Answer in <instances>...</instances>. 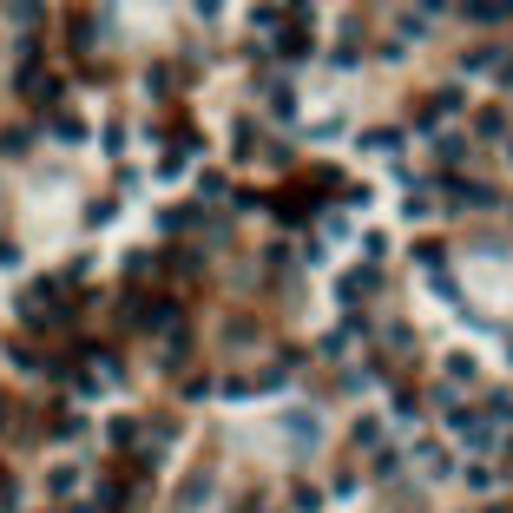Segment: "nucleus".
<instances>
[]
</instances>
